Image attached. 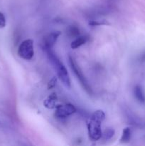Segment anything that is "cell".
<instances>
[{"instance_id":"1","label":"cell","mask_w":145,"mask_h":146,"mask_svg":"<svg viewBox=\"0 0 145 146\" xmlns=\"http://www.w3.org/2000/svg\"><path fill=\"white\" fill-rule=\"evenodd\" d=\"M105 118V113L101 110H98L92 114L87 123L88 135L90 140L96 141L102 138V131L101 129V124Z\"/></svg>"},{"instance_id":"2","label":"cell","mask_w":145,"mask_h":146,"mask_svg":"<svg viewBox=\"0 0 145 146\" xmlns=\"http://www.w3.org/2000/svg\"><path fill=\"white\" fill-rule=\"evenodd\" d=\"M44 51L47 54L48 59L50 60L52 65L53 66V68L56 71L57 75H58L59 79L62 81L64 86L70 88L71 87V79H70L69 74H68L65 66L58 58V56L55 55V53L52 51V48H47V49H44Z\"/></svg>"},{"instance_id":"3","label":"cell","mask_w":145,"mask_h":146,"mask_svg":"<svg viewBox=\"0 0 145 146\" xmlns=\"http://www.w3.org/2000/svg\"><path fill=\"white\" fill-rule=\"evenodd\" d=\"M68 61H69L70 67H71V70L73 71L74 74H75V76L77 77L78 80L79 81L81 86L82 87V88L85 90V92H86L87 94L92 96V94H93L92 88L90 87V84H88V81H87L86 78H85V76H84L82 70L80 69L79 66H78V64H77V63L75 62V59H74L71 56H68Z\"/></svg>"},{"instance_id":"4","label":"cell","mask_w":145,"mask_h":146,"mask_svg":"<svg viewBox=\"0 0 145 146\" xmlns=\"http://www.w3.org/2000/svg\"><path fill=\"white\" fill-rule=\"evenodd\" d=\"M18 55L24 60H31L34 57V41L31 39L24 40L18 48Z\"/></svg>"},{"instance_id":"5","label":"cell","mask_w":145,"mask_h":146,"mask_svg":"<svg viewBox=\"0 0 145 146\" xmlns=\"http://www.w3.org/2000/svg\"><path fill=\"white\" fill-rule=\"evenodd\" d=\"M55 115L57 118L64 119L69 115L75 113L76 112V108L72 104H66L65 105L57 106L55 108Z\"/></svg>"},{"instance_id":"6","label":"cell","mask_w":145,"mask_h":146,"mask_svg":"<svg viewBox=\"0 0 145 146\" xmlns=\"http://www.w3.org/2000/svg\"><path fill=\"white\" fill-rule=\"evenodd\" d=\"M61 34V31H54L48 34L45 37L44 40V43H43V48H44V50L47 49V48H52L53 46L56 43L57 40H58Z\"/></svg>"},{"instance_id":"7","label":"cell","mask_w":145,"mask_h":146,"mask_svg":"<svg viewBox=\"0 0 145 146\" xmlns=\"http://www.w3.org/2000/svg\"><path fill=\"white\" fill-rule=\"evenodd\" d=\"M57 96L55 94H52L44 101V105L45 108L53 109L56 108Z\"/></svg>"},{"instance_id":"8","label":"cell","mask_w":145,"mask_h":146,"mask_svg":"<svg viewBox=\"0 0 145 146\" xmlns=\"http://www.w3.org/2000/svg\"><path fill=\"white\" fill-rule=\"evenodd\" d=\"M87 41H88V38L86 36H78L74 41H72L71 47L72 49H76L85 44Z\"/></svg>"},{"instance_id":"9","label":"cell","mask_w":145,"mask_h":146,"mask_svg":"<svg viewBox=\"0 0 145 146\" xmlns=\"http://www.w3.org/2000/svg\"><path fill=\"white\" fill-rule=\"evenodd\" d=\"M134 94L135 98L139 102L142 103V104L145 102V96L144 94L143 91H142V88L139 86H136L134 87Z\"/></svg>"},{"instance_id":"10","label":"cell","mask_w":145,"mask_h":146,"mask_svg":"<svg viewBox=\"0 0 145 146\" xmlns=\"http://www.w3.org/2000/svg\"><path fill=\"white\" fill-rule=\"evenodd\" d=\"M131 138H132V131L129 128H125L122 131L120 142L123 143H127L130 141Z\"/></svg>"},{"instance_id":"11","label":"cell","mask_w":145,"mask_h":146,"mask_svg":"<svg viewBox=\"0 0 145 146\" xmlns=\"http://www.w3.org/2000/svg\"><path fill=\"white\" fill-rule=\"evenodd\" d=\"M67 34H68V36L76 38L80 34L79 29L75 26H70L67 29Z\"/></svg>"},{"instance_id":"12","label":"cell","mask_w":145,"mask_h":146,"mask_svg":"<svg viewBox=\"0 0 145 146\" xmlns=\"http://www.w3.org/2000/svg\"><path fill=\"white\" fill-rule=\"evenodd\" d=\"M115 131L113 128H107L102 134V138L103 140H109L114 136Z\"/></svg>"},{"instance_id":"13","label":"cell","mask_w":145,"mask_h":146,"mask_svg":"<svg viewBox=\"0 0 145 146\" xmlns=\"http://www.w3.org/2000/svg\"><path fill=\"white\" fill-rule=\"evenodd\" d=\"M6 26V18L4 14L0 12V29L4 28Z\"/></svg>"}]
</instances>
